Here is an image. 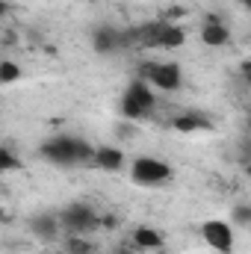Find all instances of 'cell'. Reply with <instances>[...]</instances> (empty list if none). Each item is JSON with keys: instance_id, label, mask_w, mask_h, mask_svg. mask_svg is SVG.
<instances>
[{"instance_id": "52a82bcc", "label": "cell", "mask_w": 251, "mask_h": 254, "mask_svg": "<svg viewBox=\"0 0 251 254\" xmlns=\"http://www.w3.org/2000/svg\"><path fill=\"white\" fill-rule=\"evenodd\" d=\"M201 42H204L207 48H222V45L231 42V30H228L216 15H210V18L204 21V27H201Z\"/></svg>"}, {"instance_id": "6da1fadb", "label": "cell", "mask_w": 251, "mask_h": 254, "mask_svg": "<svg viewBox=\"0 0 251 254\" xmlns=\"http://www.w3.org/2000/svg\"><path fill=\"white\" fill-rule=\"evenodd\" d=\"M42 157L57 166H77V163H92L95 148L77 136H54L51 142L42 145Z\"/></svg>"}, {"instance_id": "277c9868", "label": "cell", "mask_w": 251, "mask_h": 254, "mask_svg": "<svg viewBox=\"0 0 251 254\" xmlns=\"http://www.w3.org/2000/svg\"><path fill=\"white\" fill-rule=\"evenodd\" d=\"M60 222H63V228L68 231V234H92V231L101 228L98 213H95L89 204H83V201L68 204V207L63 210V216H60Z\"/></svg>"}, {"instance_id": "ba28073f", "label": "cell", "mask_w": 251, "mask_h": 254, "mask_svg": "<svg viewBox=\"0 0 251 254\" xmlns=\"http://www.w3.org/2000/svg\"><path fill=\"white\" fill-rule=\"evenodd\" d=\"M92 166H98L101 172H122V166H125V151H119V148H113V145H101V148H95Z\"/></svg>"}, {"instance_id": "7c38bea8", "label": "cell", "mask_w": 251, "mask_h": 254, "mask_svg": "<svg viewBox=\"0 0 251 254\" xmlns=\"http://www.w3.org/2000/svg\"><path fill=\"white\" fill-rule=\"evenodd\" d=\"M175 130H181V133H195V130H210V119H204V116H195V113H184V116H178L175 122H172Z\"/></svg>"}, {"instance_id": "8fae6325", "label": "cell", "mask_w": 251, "mask_h": 254, "mask_svg": "<svg viewBox=\"0 0 251 254\" xmlns=\"http://www.w3.org/2000/svg\"><path fill=\"white\" fill-rule=\"evenodd\" d=\"M130 246H133L139 254H145V252H160V249H163V237H160L154 228H145V225H139V228L133 231V237H130Z\"/></svg>"}, {"instance_id": "4fadbf2b", "label": "cell", "mask_w": 251, "mask_h": 254, "mask_svg": "<svg viewBox=\"0 0 251 254\" xmlns=\"http://www.w3.org/2000/svg\"><path fill=\"white\" fill-rule=\"evenodd\" d=\"M65 254H95V246H92V240L86 234H68Z\"/></svg>"}, {"instance_id": "5b68a950", "label": "cell", "mask_w": 251, "mask_h": 254, "mask_svg": "<svg viewBox=\"0 0 251 254\" xmlns=\"http://www.w3.org/2000/svg\"><path fill=\"white\" fill-rule=\"evenodd\" d=\"M130 175H133V181H136V184H142V187H157V184H163V181H169V178H172V169H169L163 160L139 157V160L133 163Z\"/></svg>"}, {"instance_id": "ffe728a7", "label": "cell", "mask_w": 251, "mask_h": 254, "mask_svg": "<svg viewBox=\"0 0 251 254\" xmlns=\"http://www.w3.org/2000/svg\"><path fill=\"white\" fill-rule=\"evenodd\" d=\"M249 133H251V119H249Z\"/></svg>"}, {"instance_id": "3957f363", "label": "cell", "mask_w": 251, "mask_h": 254, "mask_svg": "<svg viewBox=\"0 0 251 254\" xmlns=\"http://www.w3.org/2000/svg\"><path fill=\"white\" fill-rule=\"evenodd\" d=\"M139 77L148 80V83H154L163 92H178L184 86L181 65H175V63H145L139 68Z\"/></svg>"}, {"instance_id": "7a4b0ae2", "label": "cell", "mask_w": 251, "mask_h": 254, "mask_svg": "<svg viewBox=\"0 0 251 254\" xmlns=\"http://www.w3.org/2000/svg\"><path fill=\"white\" fill-rule=\"evenodd\" d=\"M154 104L157 101H154V92H151L148 80L136 77V80H130L125 98H122V116L130 119V122H139V119H145L154 110Z\"/></svg>"}, {"instance_id": "e0dca14e", "label": "cell", "mask_w": 251, "mask_h": 254, "mask_svg": "<svg viewBox=\"0 0 251 254\" xmlns=\"http://www.w3.org/2000/svg\"><path fill=\"white\" fill-rule=\"evenodd\" d=\"M116 254H139V252H136V249L127 243V246H119V249H116Z\"/></svg>"}, {"instance_id": "9c48e42d", "label": "cell", "mask_w": 251, "mask_h": 254, "mask_svg": "<svg viewBox=\"0 0 251 254\" xmlns=\"http://www.w3.org/2000/svg\"><path fill=\"white\" fill-rule=\"evenodd\" d=\"M60 228H63L60 216H48V213H39V216H33V219H30V231H33V234H36L42 243H51V240H57Z\"/></svg>"}, {"instance_id": "8992f818", "label": "cell", "mask_w": 251, "mask_h": 254, "mask_svg": "<svg viewBox=\"0 0 251 254\" xmlns=\"http://www.w3.org/2000/svg\"><path fill=\"white\" fill-rule=\"evenodd\" d=\"M201 237H204V243H207L213 252H219V254L234 252V228H231L228 222H222V219L204 222V225H201Z\"/></svg>"}, {"instance_id": "5bb4252c", "label": "cell", "mask_w": 251, "mask_h": 254, "mask_svg": "<svg viewBox=\"0 0 251 254\" xmlns=\"http://www.w3.org/2000/svg\"><path fill=\"white\" fill-rule=\"evenodd\" d=\"M15 80H21V68L12 63V60H3V63H0V83L9 86V83H15Z\"/></svg>"}, {"instance_id": "d6986e66", "label": "cell", "mask_w": 251, "mask_h": 254, "mask_svg": "<svg viewBox=\"0 0 251 254\" xmlns=\"http://www.w3.org/2000/svg\"><path fill=\"white\" fill-rule=\"evenodd\" d=\"M249 178H251V163H249Z\"/></svg>"}, {"instance_id": "2e32d148", "label": "cell", "mask_w": 251, "mask_h": 254, "mask_svg": "<svg viewBox=\"0 0 251 254\" xmlns=\"http://www.w3.org/2000/svg\"><path fill=\"white\" fill-rule=\"evenodd\" d=\"M12 169H18V160H15V154H12L9 148H3V151H0V172L6 175V172H12Z\"/></svg>"}, {"instance_id": "30bf717a", "label": "cell", "mask_w": 251, "mask_h": 254, "mask_svg": "<svg viewBox=\"0 0 251 254\" xmlns=\"http://www.w3.org/2000/svg\"><path fill=\"white\" fill-rule=\"evenodd\" d=\"M122 42H125V36L119 30H113V27H98L92 33V48H95V54H104V57L113 54Z\"/></svg>"}, {"instance_id": "ac0fdd59", "label": "cell", "mask_w": 251, "mask_h": 254, "mask_svg": "<svg viewBox=\"0 0 251 254\" xmlns=\"http://www.w3.org/2000/svg\"><path fill=\"white\" fill-rule=\"evenodd\" d=\"M240 3H243V6H246V9L251 12V0H240Z\"/></svg>"}, {"instance_id": "9a60e30c", "label": "cell", "mask_w": 251, "mask_h": 254, "mask_svg": "<svg viewBox=\"0 0 251 254\" xmlns=\"http://www.w3.org/2000/svg\"><path fill=\"white\" fill-rule=\"evenodd\" d=\"M234 222L243 225V228H251V207L249 204H237L234 207Z\"/></svg>"}]
</instances>
